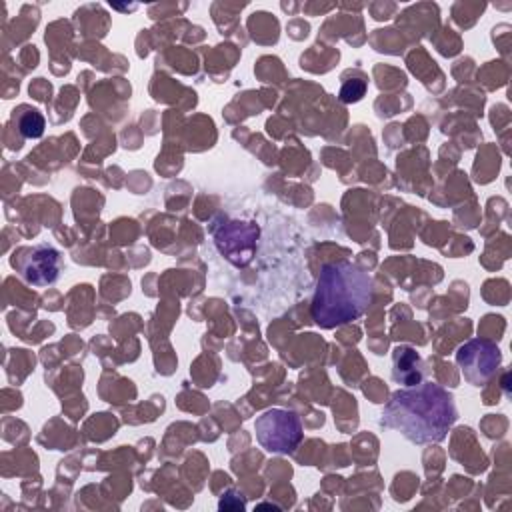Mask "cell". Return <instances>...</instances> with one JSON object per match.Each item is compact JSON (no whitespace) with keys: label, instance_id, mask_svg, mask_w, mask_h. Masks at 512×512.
<instances>
[{"label":"cell","instance_id":"6da1fadb","mask_svg":"<svg viewBox=\"0 0 512 512\" xmlns=\"http://www.w3.org/2000/svg\"><path fill=\"white\" fill-rule=\"evenodd\" d=\"M456 418L458 410L448 390L432 382H418L390 396L380 424L400 432L414 444H436L446 438Z\"/></svg>","mask_w":512,"mask_h":512},{"label":"cell","instance_id":"7a4b0ae2","mask_svg":"<svg viewBox=\"0 0 512 512\" xmlns=\"http://www.w3.org/2000/svg\"><path fill=\"white\" fill-rule=\"evenodd\" d=\"M374 296V282L360 266L338 260L322 266L312 296V320L336 328L360 318Z\"/></svg>","mask_w":512,"mask_h":512},{"label":"cell","instance_id":"3957f363","mask_svg":"<svg viewBox=\"0 0 512 512\" xmlns=\"http://www.w3.org/2000/svg\"><path fill=\"white\" fill-rule=\"evenodd\" d=\"M258 444L274 454H290L302 440L300 418L284 408H270L254 422Z\"/></svg>","mask_w":512,"mask_h":512},{"label":"cell","instance_id":"277c9868","mask_svg":"<svg viewBox=\"0 0 512 512\" xmlns=\"http://www.w3.org/2000/svg\"><path fill=\"white\" fill-rule=\"evenodd\" d=\"M456 364L468 384L484 386L496 376L502 364V352L494 342L474 338L458 348Z\"/></svg>","mask_w":512,"mask_h":512},{"label":"cell","instance_id":"5b68a950","mask_svg":"<svg viewBox=\"0 0 512 512\" xmlns=\"http://www.w3.org/2000/svg\"><path fill=\"white\" fill-rule=\"evenodd\" d=\"M18 270L22 278L32 286H48L54 284L62 270V256L56 248L48 244H38L26 248L20 254Z\"/></svg>","mask_w":512,"mask_h":512},{"label":"cell","instance_id":"8992f818","mask_svg":"<svg viewBox=\"0 0 512 512\" xmlns=\"http://www.w3.org/2000/svg\"><path fill=\"white\" fill-rule=\"evenodd\" d=\"M392 378L398 384L414 386L422 382V360L410 346H398L392 352Z\"/></svg>","mask_w":512,"mask_h":512},{"label":"cell","instance_id":"52a82bcc","mask_svg":"<svg viewBox=\"0 0 512 512\" xmlns=\"http://www.w3.org/2000/svg\"><path fill=\"white\" fill-rule=\"evenodd\" d=\"M44 116L38 110H28L18 118V128L24 138H40L44 134Z\"/></svg>","mask_w":512,"mask_h":512},{"label":"cell","instance_id":"ba28073f","mask_svg":"<svg viewBox=\"0 0 512 512\" xmlns=\"http://www.w3.org/2000/svg\"><path fill=\"white\" fill-rule=\"evenodd\" d=\"M362 94H364V82L352 80V82L344 84V88L340 92V100L342 102H356V100L362 98Z\"/></svg>","mask_w":512,"mask_h":512}]
</instances>
